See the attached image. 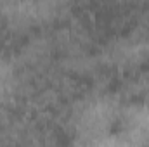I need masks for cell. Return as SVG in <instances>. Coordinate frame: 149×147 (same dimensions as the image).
Instances as JSON below:
<instances>
[]
</instances>
